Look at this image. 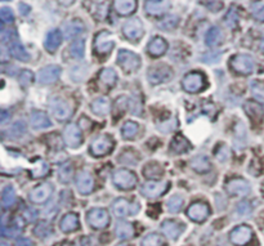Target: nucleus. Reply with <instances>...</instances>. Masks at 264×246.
<instances>
[{
	"instance_id": "nucleus-56",
	"label": "nucleus",
	"mask_w": 264,
	"mask_h": 246,
	"mask_svg": "<svg viewBox=\"0 0 264 246\" xmlns=\"http://www.w3.org/2000/svg\"><path fill=\"white\" fill-rule=\"evenodd\" d=\"M8 120H11V115H9L7 111L0 112V123L6 124Z\"/></svg>"
},
{
	"instance_id": "nucleus-27",
	"label": "nucleus",
	"mask_w": 264,
	"mask_h": 246,
	"mask_svg": "<svg viewBox=\"0 0 264 246\" xmlns=\"http://www.w3.org/2000/svg\"><path fill=\"white\" fill-rule=\"evenodd\" d=\"M61 231L64 233H70V232L76 231L79 228V217L75 213H67L59 223Z\"/></svg>"
},
{
	"instance_id": "nucleus-31",
	"label": "nucleus",
	"mask_w": 264,
	"mask_h": 246,
	"mask_svg": "<svg viewBox=\"0 0 264 246\" xmlns=\"http://www.w3.org/2000/svg\"><path fill=\"white\" fill-rule=\"evenodd\" d=\"M143 176L147 179L157 181V179H160L164 176V168L160 164H157V162H148L143 168Z\"/></svg>"
},
{
	"instance_id": "nucleus-13",
	"label": "nucleus",
	"mask_w": 264,
	"mask_h": 246,
	"mask_svg": "<svg viewBox=\"0 0 264 246\" xmlns=\"http://www.w3.org/2000/svg\"><path fill=\"white\" fill-rule=\"evenodd\" d=\"M169 182H148L142 187V195L148 199H155L164 195L169 190Z\"/></svg>"
},
{
	"instance_id": "nucleus-38",
	"label": "nucleus",
	"mask_w": 264,
	"mask_h": 246,
	"mask_svg": "<svg viewBox=\"0 0 264 246\" xmlns=\"http://www.w3.org/2000/svg\"><path fill=\"white\" fill-rule=\"evenodd\" d=\"M2 201H3V206L6 209L15 205L16 192H15V188H13L12 186H8V187L4 188L3 196H2Z\"/></svg>"
},
{
	"instance_id": "nucleus-55",
	"label": "nucleus",
	"mask_w": 264,
	"mask_h": 246,
	"mask_svg": "<svg viewBox=\"0 0 264 246\" xmlns=\"http://www.w3.org/2000/svg\"><path fill=\"white\" fill-rule=\"evenodd\" d=\"M30 11H31V7H30V6H27V4H25V3L20 4V13L22 16L29 15Z\"/></svg>"
},
{
	"instance_id": "nucleus-15",
	"label": "nucleus",
	"mask_w": 264,
	"mask_h": 246,
	"mask_svg": "<svg viewBox=\"0 0 264 246\" xmlns=\"http://www.w3.org/2000/svg\"><path fill=\"white\" fill-rule=\"evenodd\" d=\"M138 210H140V206H138V204H133V205H131L130 202L125 199L115 200L112 204V211L117 218L128 217L129 214H134Z\"/></svg>"
},
{
	"instance_id": "nucleus-5",
	"label": "nucleus",
	"mask_w": 264,
	"mask_h": 246,
	"mask_svg": "<svg viewBox=\"0 0 264 246\" xmlns=\"http://www.w3.org/2000/svg\"><path fill=\"white\" fill-rule=\"evenodd\" d=\"M206 85V79L201 72H189L182 80L183 89L188 93H197Z\"/></svg>"
},
{
	"instance_id": "nucleus-14",
	"label": "nucleus",
	"mask_w": 264,
	"mask_h": 246,
	"mask_svg": "<svg viewBox=\"0 0 264 246\" xmlns=\"http://www.w3.org/2000/svg\"><path fill=\"white\" fill-rule=\"evenodd\" d=\"M63 139L64 143L69 147H71V148H78L82 144V132H80V129H79V126L76 124L71 123L64 128Z\"/></svg>"
},
{
	"instance_id": "nucleus-49",
	"label": "nucleus",
	"mask_w": 264,
	"mask_h": 246,
	"mask_svg": "<svg viewBox=\"0 0 264 246\" xmlns=\"http://www.w3.org/2000/svg\"><path fill=\"white\" fill-rule=\"evenodd\" d=\"M178 24H179V18L175 17V16H170L164 21L163 24H160V26L163 27L164 30H171L174 29Z\"/></svg>"
},
{
	"instance_id": "nucleus-21",
	"label": "nucleus",
	"mask_w": 264,
	"mask_h": 246,
	"mask_svg": "<svg viewBox=\"0 0 264 246\" xmlns=\"http://www.w3.org/2000/svg\"><path fill=\"white\" fill-rule=\"evenodd\" d=\"M76 187L82 195L90 194L94 188L93 177L90 176L88 172H82L76 177Z\"/></svg>"
},
{
	"instance_id": "nucleus-19",
	"label": "nucleus",
	"mask_w": 264,
	"mask_h": 246,
	"mask_svg": "<svg viewBox=\"0 0 264 246\" xmlns=\"http://www.w3.org/2000/svg\"><path fill=\"white\" fill-rule=\"evenodd\" d=\"M53 192V187L49 183H44V185L38 186L34 190L30 192V200H31L34 204H43V202L47 201L50 197Z\"/></svg>"
},
{
	"instance_id": "nucleus-48",
	"label": "nucleus",
	"mask_w": 264,
	"mask_h": 246,
	"mask_svg": "<svg viewBox=\"0 0 264 246\" xmlns=\"http://www.w3.org/2000/svg\"><path fill=\"white\" fill-rule=\"evenodd\" d=\"M9 132H11V135H12V137L17 138V137H21V135L26 132V128H25V124L22 123V121H17L15 125H12V128L9 129Z\"/></svg>"
},
{
	"instance_id": "nucleus-26",
	"label": "nucleus",
	"mask_w": 264,
	"mask_h": 246,
	"mask_svg": "<svg viewBox=\"0 0 264 246\" xmlns=\"http://www.w3.org/2000/svg\"><path fill=\"white\" fill-rule=\"evenodd\" d=\"M191 149V144L187 141L186 138L183 137L182 134H177L170 144V152L174 155H182V153L187 152Z\"/></svg>"
},
{
	"instance_id": "nucleus-20",
	"label": "nucleus",
	"mask_w": 264,
	"mask_h": 246,
	"mask_svg": "<svg viewBox=\"0 0 264 246\" xmlns=\"http://www.w3.org/2000/svg\"><path fill=\"white\" fill-rule=\"evenodd\" d=\"M244 110L247 116L251 119L252 123L260 124L264 117V109L263 106L254 101H247L244 105Z\"/></svg>"
},
{
	"instance_id": "nucleus-10",
	"label": "nucleus",
	"mask_w": 264,
	"mask_h": 246,
	"mask_svg": "<svg viewBox=\"0 0 264 246\" xmlns=\"http://www.w3.org/2000/svg\"><path fill=\"white\" fill-rule=\"evenodd\" d=\"M49 109L57 120H67L73 115L71 105L62 98H53L49 103Z\"/></svg>"
},
{
	"instance_id": "nucleus-34",
	"label": "nucleus",
	"mask_w": 264,
	"mask_h": 246,
	"mask_svg": "<svg viewBox=\"0 0 264 246\" xmlns=\"http://www.w3.org/2000/svg\"><path fill=\"white\" fill-rule=\"evenodd\" d=\"M9 53L12 54L15 58L20 59V61H24V62H27L30 59V56L29 53H27V50L25 49V47L21 43H18V41H13L12 44L9 45Z\"/></svg>"
},
{
	"instance_id": "nucleus-8",
	"label": "nucleus",
	"mask_w": 264,
	"mask_h": 246,
	"mask_svg": "<svg viewBox=\"0 0 264 246\" xmlns=\"http://www.w3.org/2000/svg\"><path fill=\"white\" fill-rule=\"evenodd\" d=\"M113 183L120 190H131L137 185L136 174L131 173L130 170L119 169L113 174Z\"/></svg>"
},
{
	"instance_id": "nucleus-37",
	"label": "nucleus",
	"mask_w": 264,
	"mask_h": 246,
	"mask_svg": "<svg viewBox=\"0 0 264 246\" xmlns=\"http://www.w3.org/2000/svg\"><path fill=\"white\" fill-rule=\"evenodd\" d=\"M138 132H140V125L134 121H126L122 125L121 134L125 139H134L138 135Z\"/></svg>"
},
{
	"instance_id": "nucleus-46",
	"label": "nucleus",
	"mask_w": 264,
	"mask_h": 246,
	"mask_svg": "<svg viewBox=\"0 0 264 246\" xmlns=\"http://www.w3.org/2000/svg\"><path fill=\"white\" fill-rule=\"evenodd\" d=\"M0 18H2V22L3 24H12L13 21H15V15H13V11L11 8H2L0 11Z\"/></svg>"
},
{
	"instance_id": "nucleus-3",
	"label": "nucleus",
	"mask_w": 264,
	"mask_h": 246,
	"mask_svg": "<svg viewBox=\"0 0 264 246\" xmlns=\"http://www.w3.org/2000/svg\"><path fill=\"white\" fill-rule=\"evenodd\" d=\"M115 47V40L108 31H101L94 38V52L101 57L110 54L112 48Z\"/></svg>"
},
{
	"instance_id": "nucleus-58",
	"label": "nucleus",
	"mask_w": 264,
	"mask_h": 246,
	"mask_svg": "<svg viewBox=\"0 0 264 246\" xmlns=\"http://www.w3.org/2000/svg\"><path fill=\"white\" fill-rule=\"evenodd\" d=\"M260 49H261V52H264V38H263V40H261V43H260Z\"/></svg>"
},
{
	"instance_id": "nucleus-36",
	"label": "nucleus",
	"mask_w": 264,
	"mask_h": 246,
	"mask_svg": "<svg viewBox=\"0 0 264 246\" xmlns=\"http://www.w3.org/2000/svg\"><path fill=\"white\" fill-rule=\"evenodd\" d=\"M222 38H223V35H222L221 29L215 26L212 27L206 34V44L209 47H217V45L221 44Z\"/></svg>"
},
{
	"instance_id": "nucleus-50",
	"label": "nucleus",
	"mask_w": 264,
	"mask_h": 246,
	"mask_svg": "<svg viewBox=\"0 0 264 246\" xmlns=\"http://www.w3.org/2000/svg\"><path fill=\"white\" fill-rule=\"evenodd\" d=\"M50 231H52V228L49 227V224H47V223H40L39 226H36L35 234L38 237H45V236H48V234L50 233Z\"/></svg>"
},
{
	"instance_id": "nucleus-32",
	"label": "nucleus",
	"mask_w": 264,
	"mask_h": 246,
	"mask_svg": "<svg viewBox=\"0 0 264 246\" xmlns=\"http://www.w3.org/2000/svg\"><path fill=\"white\" fill-rule=\"evenodd\" d=\"M191 167L194 172H197V173H206V172H209L210 168H212V164H210L209 158L206 157V156H196L191 160Z\"/></svg>"
},
{
	"instance_id": "nucleus-53",
	"label": "nucleus",
	"mask_w": 264,
	"mask_h": 246,
	"mask_svg": "<svg viewBox=\"0 0 264 246\" xmlns=\"http://www.w3.org/2000/svg\"><path fill=\"white\" fill-rule=\"evenodd\" d=\"M237 20H238V17L235 13V8L232 7V8L229 9V12L227 13V16H226V24L229 25L231 27H233L236 22H237Z\"/></svg>"
},
{
	"instance_id": "nucleus-28",
	"label": "nucleus",
	"mask_w": 264,
	"mask_h": 246,
	"mask_svg": "<svg viewBox=\"0 0 264 246\" xmlns=\"http://www.w3.org/2000/svg\"><path fill=\"white\" fill-rule=\"evenodd\" d=\"M30 123H31V126L34 129H47V128L52 125L47 114L39 111L32 112L31 116H30Z\"/></svg>"
},
{
	"instance_id": "nucleus-54",
	"label": "nucleus",
	"mask_w": 264,
	"mask_h": 246,
	"mask_svg": "<svg viewBox=\"0 0 264 246\" xmlns=\"http://www.w3.org/2000/svg\"><path fill=\"white\" fill-rule=\"evenodd\" d=\"M134 156H136V152H131V155L129 156L128 153H126V151H125V152H122V155L120 156V161H124L125 164L134 165V162L138 160V158H134Z\"/></svg>"
},
{
	"instance_id": "nucleus-6",
	"label": "nucleus",
	"mask_w": 264,
	"mask_h": 246,
	"mask_svg": "<svg viewBox=\"0 0 264 246\" xmlns=\"http://www.w3.org/2000/svg\"><path fill=\"white\" fill-rule=\"evenodd\" d=\"M254 237V232L249 226H238L229 232V241L235 246H246Z\"/></svg>"
},
{
	"instance_id": "nucleus-33",
	"label": "nucleus",
	"mask_w": 264,
	"mask_h": 246,
	"mask_svg": "<svg viewBox=\"0 0 264 246\" xmlns=\"http://www.w3.org/2000/svg\"><path fill=\"white\" fill-rule=\"evenodd\" d=\"M99 81L106 88H112L117 81V75L112 68H105L99 72Z\"/></svg>"
},
{
	"instance_id": "nucleus-11",
	"label": "nucleus",
	"mask_w": 264,
	"mask_h": 246,
	"mask_svg": "<svg viewBox=\"0 0 264 246\" xmlns=\"http://www.w3.org/2000/svg\"><path fill=\"white\" fill-rule=\"evenodd\" d=\"M227 194L231 196H245L249 195L251 187H250L249 182L242 178H231L226 183Z\"/></svg>"
},
{
	"instance_id": "nucleus-2",
	"label": "nucleus",
	"mask_w": 264,
	"mask_h": 246,
	"mask_svg": "<svg viewBox=\"0 0 264 246\" xmlns=\"http://www.w3.org/2000/svg\"><path fill=\"white\" fill-rule=\"evenodd\" d=\"M229 65L236 72L241 73V75H249L254 71L255 62H254L252 57L247 56V54H236L231 58Z\"/></svg>"
},
{
	"instance_id": "nucleus-60",
	"label": "nucleus",
	"mask_w": 264,
	"mask_h": 246,
	"mask_svg": "<svg viewBox=\"0 0 264 246\" xmlns=\"http://www.w3.org/2000/svg\"><path fill=\"white\" fill-rule=\"evenodd\" d=\"M146 2H156V0H146Z\"/></svg>"
},
{
	"instance_id": "nucleus-52",
	"label": "nucleus",
	"mask_w": 264,
	"mask_h": 246,
	"mask_svg": "<svg viewBox=\"0 0 264 246\" xmlns=\"http://www.w3.org/2000/svg\"><path fill=\"white\" fill-rule=\"evenodd\" d=\"M32 79H34V75H32L31 71L24 70L22 72H21L20 81H21V84L25 85V87H26V85H29L30 83L32 81Z\"/></svg>"
},
{
	"instance_id": "nucleus-51",
	"label": "nucleus",
	"mask_w": 264,
	"mask_h": 246,
	"mask_svg": "<svg viewBox=\"0 0 264 246\" xmlns=\"http://www.w3.org/2000/svg\"><path fill=\"white\" fill-rule=\"evenodd\" d=\"M204 4H205L212 12H219L222 9V7H223L222 6V2H219V0H205Z\"/></svg>"
},
{
	"instance_id": "nucleus-22",
	"label": "nucleus",
	"mask_w": 264,
	"mask_h": 246,
	"mask_svg": "<svg viewBox=\"0 0 264 246\" xmlns=\"http://www.w3.org/2000/svg\"><path fill=\"white\" fill-rule=\"evenodd\" d=\"M166 49H168V43L161 36H155L151 39V41L147 45V52L150 53V56L152 57H161L165 54Z\"/></svg>"
},
{
	"instance_id": "nucleus-41",
	"label": "nucleus",
	"mask_w": 264,
	"mask_h": 246,
	"mask_svg": "<svg viewBox=\"0 0 264 246\" xmlns=\"http://www.w3.org/2000/svg\"><path fill=\"white\" fill-rule=\"evenodd\" d=\"M168 210L170 213H179L183 208V197L179 195H175V196L170 197L168 201Z\"/></svg>"
},
{
	"instance_id": "nucleus-35",
	"label": "nucleus",
	"mask_w": 264,
	"mask_h": 246,
	"mask_svg": "<svg viewBox=\"0 0 264 246\" xmlns=\"http://www.w3.org/2000/svg\"><path fill=\"white\" fill-rule=\"evenodd\" d=\"M116 234L121 240H128L134 236V227L128 222H120L116 227Z\"/></svg>"
},
{
	"instance_id": "nucleus-7",
	"label": "nucleus",
	"mask_w": 264,
	"mask_h": 246,
	"mask_svg": "<svg viewBox=\"0 0 264 246\" xmlns=\"http://www.w3.org/2000/svg\"><path fill=\"white\" fill-rule=\"evenodd\" d=\"M87 219L90 227H93L96 229H103L110 224V215H108L106 209L102 208L90 209L88 211Z\"/></svg>"
},
{
	"instance_id": "nucleus-40",
	"label": "nucleus",
	"mask_w": 264,
	"mask_h": 246,
	"mask_svg": "<svg viewBox=\"0 0 264 246\" xmlns=\"http://www.w3.org/2000/svg\"><path fill=\"white\" fill-rule=\"evenodd\" d=\"M84 48H85L84 40H82V39L75 40L73 44L70 45L71 56L75 57V58H83V56H84Z\"/></svg>"
},
{
	"instance_id": "nucleus-18",
	"label": "nucleus",
	"mask_w": 264,
	"mask_h": 246,
	"mask_svg": "<svg viewBox=\"0 0 264 246\" xmlns=\"http://www.w3.org/2000/svg\"><path fill=\"white\" fill-rule=\"evenodd\" d=\"M171 3L169 0H156V2H146L145 11L150 16L159 17L164 16L169 9H170Z\"/></svg>"
},
{
	"instance_id": "nucleus-29",
	"label": "nucleus",
	"mask_w": 264,
	"mask_h": 246,
	"mask_svg": "<svg viewBox=\"0 0 264 246\" xmlns=\"http://www.w3.org/2000/svg\"><path fill=\"white\" fill-rule=\"evenodd\" d=\"M61 43L62 33L57 29L50 30L49 33L47 34V36H45V40H44V45H45V48H47L49 52H54V50L61 45Z\"/></svg>"
},
{
	"instance_id": "nucleus-24",
	"label": "nucleus",
	"mask_w": 264,
	"mask_h": 246,
	"mask_svg": "<svg viewBox=\"0 0 264 246\" xmlns=\"http://www.w3.org/2000/svg\"><path fill=\"white\" fill-rule=\"evenodd\" d=\"M161 229L165 233V236H168L171 240H177L180 236V233L183 232L184 227H183L182 223L177 222V220H165L161 224Z\"/></svg>"
},
{
	"instance_id": "nucleus-17",
	"label": "nucleus",
	"mask_w": 264,
	"mask_h": 246,
	"mask_svg": "<svg viewBox=\"0 0 264 246\" xmlns=\"http://www.w3.org/2000/svg\"><path fill=\"white\" fill-rule=\"evenodd\" d=\"M61 75V67L55 65H49L45 66V67L41 68L38 73V81L40 84H52V83L57 81Z\"/></svg>"
},
{
	"instance_id": "nucleus-25",
	"label": "nucleus",
	"mask_w": 264,
	"mask_h": 246,
	"mask_svg": "<svg viewBox=\"0 0 264 246\" xmlns=\"http://www.w3.org/2000/svg\"><path fill=\"white\" fill-rule=\"evenodd\" d=\"M113 9L120 16H130L136 12L137 0H113Z\"/></svg>"
},
{
	"instance_id": "nucleus-57",
	"label": "nucleus",
	"mask_w": 264,
	"mask_h": 246,
	"mask_svg": "<svg viewBox=\"0 0 264 246\" xmlns=\"http://www.w3.org/2000/svg\"><path fill=\"white\" fill-rule=\"evenodd\" d=\"M18 245H20V246H31V242H30L29 240H26V238H22V240L18 241Z\"/></svg>"
},
{
	"instance_id": "nucleus-47",
	"label": "nucleus",
	"mask_w": 264,
	"mask_h": 246,
	"mask_svg": "<svg viewBox=\"0 0 264 246\" xmlns=\"http://www.w3.org/2000/svg\"><path fill=\"white\" fill-rule=\"evenodd\" d=\"M236 213L238 214V217H245V215H249L251 213V205L250 202L247 201H242L240 202L236 208Z\"/></svg>"
},
{
	"instance_id": "nucleus-1",
	"label": "nucleus",
	"mask_w": 264,
	"mask_h": 246,
	"mask_svg": "<svg viewBox=\"0 0 264 246\" xmlns=\"http://www.w3.org/2000/svg\"><path fill=\"white\" fill-rule=\"evenodd\" d=\"M115 147V142L112 138L107 134H102L93 139L92 144H90V152L96 157H101V156L108 155Z\"/></svg>"
},
{
	"instance_id": "nucleus-30",
	"label": "nucleus",
	"mask_w": 264,
	"mask_h": 246,
	"mask_svg": "<svg viewBox=\"0 0 264 246\" xmlns=\"http://www.w3.org/2000/svg\"><path fill=\"white\" fill-rule=\"evenodd\" d=\"M90 107H92V110H93V112L96 115L105 116V115H107L110 112L111 102L107 97H98L92 102Z\"/></svg>"
},
{
	"instance_id": "nucleus-12",
	"label": "nucleus",
	"mask_w": 264,
	"mask_h": 246,
	"mask_svg": "<svg viewBox=\"0 0 264 246\" xmlns=\"http://www.w3.org/2000/svg\"><path fill=\"white\" fill-rule=\"evenodd\" d=\"M210 215V208L205 202H193L187 209V217L196 223L205 222Z\"/></svg>"
},
{
	"instance_id": "nucleus-42",
	"label": "nucleus",
	"mask_w": 264,
	"mask_h": 246,
	"mask_svg": "<svg viewBox=\"0 0 264 246\" xmlns=\"http://www.w3.org/2000/svg\"><path fill=\"white\" fill-rule=\"evenodd\" d=\"M251 15L259 22H264V3L255 2L251 6Z\"/></svg>"
},
{
	"instance_id": "nucleus-16",
	"label": "nucleus",
	"mask_w": 264,
	"mask_h": 246,
	"mask_svg": "<svg viewBox=\"0 0 264 246\" xmlns=\"http://www.w3.org/2000/svg\"><path fill=\"white\" fill-rule=\"evenodd\" d=\"M171 75H173V71H171L170 67L165 65H159L150 68L148 80L151 81V84H161V83L170 79Z\"/></svg>"
},
{
	"instance_id": "nucleus-23",
	"label": "nucleus",
	"mask_w": 264,
	"mask_h": 246,
	"mask_svg": "<svg viewBox=\"0 0 264 246\" xmlns=\"http://www.w3.org/2000/svg\"><path fill=\"white\" fill-rule=\"evenodd\" d=\"M84 30H85L84 22L80 20H78V18H75V20H71L70 22H67V24L64 25L63 36L70 40V39L76 38L78 35H80L82 33H84Z\"/></svg>"
},
{
	"instance_id": "nucleus-4",
	"label": "nucleus",
	"mask_w": 264,
	"mask_h": 246,
	"mask_svg": "<svg viewBox=\"0 0 264 246\" xmlns=\"http://www.w3.org/2000/svg\"><path fill=\"white\" fill-rule=\"evenodd\" d=\"M117 62H119L120 67L124 68L128 72L137 71L141 66L140 56L128 49L119 50V53H117Z\"/></svg>"
},
{
	"instance_id": "nucleus-9",
	"label": "nucleus",
	"mask_w": 264,
	"mask_h": 246,
	"mask_svg": "<svg viewBox=\"0 0 264 246\" xmlns=\"http://www.w3.org/2000/svg\"><path fill=\"white\" fill-rule=\"evenodd\" d=\"M122 34L131 41H138L145 34L142 21L140 18H130L122 26Z\"/></svg>"
},
{
	"instance_id": "nucleus-59",
	"label": "nucleus",
	"mask_w": 264,
	"mask_h": 246,
	"mask_svg": "<svg viewBox=\"0 0 264 246\" xmlns=\"http://www.w3.org/2000/svg\"><path fill=\"white\" fill-rule=\"evenodd\" d=\"M117 246H128V245H126V243H119Z\"/></svg>"
},
{
	"instance_id": "nucleus-61",
	"label": "nucleus",
	"mask_w": 264,
	"mask_h": 246,
	"mask_svg": "<svg viewBox=\"0 0 264 246\" xmlns=\"http://www.w3.org/2000/svg\"><path fill=\"white\" fill-rule=\"evenodd\" d=\"M2 2H9V0H2Z\"/></svg>"
},
{
	"instance_id": "nucleus-44",
	"label": "nucleus",
	"mask_w": 264,
	"mask_h": 246,
	"mask_svg": "<svg viewBox=\"0 0 264 246\" xmlns=\"http://www.w3.org/2000/svg\"><path fill=\"white\" fill-rule=\"evenodd\" d=\"M251 92L254 94V97L259 101V102L264 103V85L261 83H252L251 84Z\"/></svg>"
},
{
	"instance_id": "nucleus-39",
	"label": "nucleus",
	"mask_w": 264,
	"mask_h": 246,
	"mask_svg": "<svg viewBox=\"0 0 264 246\" xmlns=\"http://www.w3.org/2000/svg\"><path fill=\"white\" fill-rule=\"evenodd\" d=\"M142 246H166L165 240L163 238V236H160L157 233H150L147 234L141 242Z\"/></svg>"
},
{
	"instance_id": "nucleus-43",
	"label": "nucleus",
	"mask_w": 264,
	"mask_h": 246,
	"mask_svg": "<svg viewBox=\"0 0 264 246\" xmlns=\"http://www.w3.org/2000/svg\"><path fill=\"white\" fill-rule=\"evenodd\" d=\"M73 172L74 168L71 167L70 162H66V164H63L59 168V179H61L62 182H64V183L70 182L71 177H73Z\"/></svg>"
},
{
	"instance_id": "nucleus-45",
	"label": "nucleus",
	"mask_w": 264,
	"mask_h": 246,
	"mask_svg": "<svg viewBox=\"0 0 264 246\" xmlns=\"http://www.w3.org/2000/svg\"><path fill=\"white\" fill-rule=\"evenodd\" d=\"M48 170H49V168H48V164L47 162H39V167L38 169H34L31 172V177L32 178H41V177H45L48 173Z\"/></svg>"
}]
</instances>
